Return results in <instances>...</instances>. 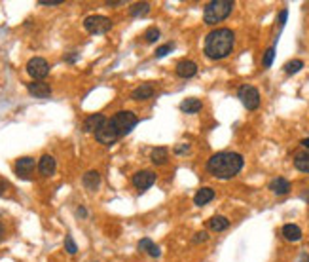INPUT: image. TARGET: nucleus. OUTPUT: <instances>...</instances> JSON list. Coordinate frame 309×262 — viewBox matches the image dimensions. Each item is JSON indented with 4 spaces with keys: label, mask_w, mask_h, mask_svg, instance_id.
<instances>
[{
    "label": "nucleus",
    "mask_w": 309,
    "mask_h": 262,
    "mask_svg": "<svg viewBox=\"0 0 309 262\" xmlns=\"http://www.w3.org/2000/svg\"><path fill=\"white\" fill-rule=\"evenodd\" d=\"M139 249H141V251H144V253H148V255H150V257H154V259H157V257L161 255L159 247L155 245L152 239H148V237H144V239H141V241H139Z\"/></svg>",
    "instance_id": "obj_20"
},
{
    "label": "nucleus",
    "mask_w": 309,
    "mask_h": 262,
    "mask_svg": "<svg viewBox=\"0 0 309 262\" xmlns=\"http://www.w3.org/2000/svg\"><path fill=\"white\" fill-rule=\"evenodd\" d=\"M188 148H190V146H188V145H182V146H179V148H177L175 152H177V154H182V152H186Z\"/></svg>",
    "instance_id": "obj_36"
},
{
    "label": "nucleus",
    "mask_w": 309,
    "mask_h": 262,
    "mask_svg": "<svg viewBox=\"0 0 309 262\" xmlns=\"http://www.w3.org/2000/svg\"><path fill=\"white\" fill-rule=\"evenodd\" d=\"M196 73H197V65L194 61H190V59L179 61V65H177V74H179L180 78H192Z\"/></svg>",
    "instance_id": "obj_14"
},
{
    "label": "nucleus",
    "mask_w": 309,
    "mask_h": 262,
    "mask_svg": "<svg viewBox=\"0 0 309 262\" xmlns=\"http://www.w3.org/2000/svg\"><path fill=\"white\" fill-rule=\"evenodd\" d=\"M27 89L28 93L32 97H36V99H48L52 95V87L48 86L46 82H30L27 86Z\"/></svg>",
    "instance_id": "obj_11"
},
{
    "label": "nucleus",
    "mask_w": 309,
    "mask_h": 262,
    "mask_svg": "<svg viewBox=\"0 0 309 262\" xmlns=\"http://www.w3.org/2000/svg\"><path fill=\"white\" fill-rule=\"evenodd\" d=\"M203 108V103L196 99V97H190V99H184L180 103V110H182L184 114H197L199 110Z\"/></svg>",
    "instance_id": "obj_18"
},
{
    "label": "nucleus",
    "mask_w": 309,
    "mask_h": 262,
    "mask_svg": "<svg viewBox=\"0 0 309 262\" xmlns=\"http://www.w3.org/2000/svg\"><path fill=\"white\" fill-rule=\"evenodd\" d=\"M63 0H38V6H59Z\"/></svg>",
    "instance_id": "obj_31"
},
{
    "label": "nucleus",
    "mask_w": 309,
    "mask_h": 262,
    "mask_svg": "<svg viewBox=\"0 0 309 262\" xmlns=\"http://www.w3.org/2000/svg\"><path fill=\"white\" fill-rule=\"evenodd\" d=\"M212 198H214V190L209 188V186H203V188H199L196 192L194 204H196L197 207H203V205H207L209 202H212Z\"/></svg>",
    "instance_id": "obj_16"
},
{
    "label": "nucleus",
    "mask_w": 309,
    "mask_h": 262,
    "mask_svg": "<svg viewBox=\"0 0 309 262\" xmlns=\"http://www.w3.org/2000/svg\"><path fill=\"white\" fill-rule=\"evenodd\" d=\"M154 93H155V89L152 84H142V86H139L137 89H133L131 97H133L135 101H146V99L154 97Z\"/></svg>",
    "instance_id": "obj_15"
},
{
    "label": "nucleus",
    "mask_w": 309,
    "mask_h": 262,
    "mask_svg": "<svg viewBox=\"0 0 309 262\" xmlns=\"http://www.w3.org/2000/svg\"><path fill=\"white\" fill-rule=\"evenodd\" d=\"M4 236H6V228H4V226H2V224H0V241H2V239H4Z\"/></svg>",
    "instance_id": "obj_37"
},
{
    "label": "nucleus",
    "mask_w": 309,
    "mask_h": 262,
    "mask_svg": "<svg viewBox=\"0 0 309 262\" xmlns=\"http://www.w3.org/2000/svg\"><path fill=\"white\" fill-rule=\"evenodd\" d=\"M237 97L247 110H256L260 106V91L254 86H249V84L241 86L237 91Z\"/></svg>",
    "instance_id": "obj_5"
},
{
    "label": "nucleus",
    "mask_w": 309,
    "mask_h": 262,
    "mask_svg": "<svg viewBox=\"0 0 309 262\" xmlns=\"http://www.w3.org/2000/svg\"><path fill=\"white\" fill-rule=\"evenodd\" d=\"M286 17H288V10H283L281 14H279V27H284V23H286Z\"/></svg>",
    "instance_id": "obj_33"
},
{
    "label": "nucleus",
    "mask_w": 309,
    "mask_h": 262,
    "mask_svg": "<svg viewBox=\"0 0 309 262\" xmlns=\"http://www.w3.org/2000/svg\"><path fill=\"white\" fill-rule=\"evenodd\" d=\"M243 156L237 152H218L207 161V169L216 179H232L243 169Z\"/></svg>",
    "instance_id": "obj_1"
},
{
    "label": "nucleus",
    "mask_w": 309,
    "mask_h": 262,
    "mask_svg": "<svg viewBox=\"0 0 309 262\" xmlns=\"http://www.w3.org/2000/svg\"><path fill=\"white\" fill-rule=\"evenodd\" d=\"M207 239H209V234H207V232H199L196 237H194V243H201V241H207Z\"/></svg>",
    "instance_id": "obj_32"
},
{
    "label": "nucleus",
    "mask_w": 309,
    "mask_h": 262,
    "mask_svg": "<svg viewBox=\"0 0 309 262\" xmlns=\"http://www.w3.org/2000/svg\"><path fill=\"white\" fill-rule=\"evenodd\" d=\"M269 188H271L273 194H277V196H284V194L290 192V183H288L286 179H283V177H277V179H273V181L269 183Z\"/></svg>",
    "instance_id": "obj_17"
},
{
    "label": "nucleus",
    "mask_w": 309,
    "mask_h": 262,
    "mask_svg": "<svg viewBox=\"0 0 309 262\" xmlns=\"http://www.w3.org/2000/svg\"><path fill=\"white\" fill-rule=\"evenodd\" d=\"M131 17H144V15L150 12V4L148 2H137L131 6Z\"/></svg>",
    "instance_id": "obj_25"
},
{
    "label": "nucleus",
    "mask_w": 309,
    "mask_h": 262,
    "mask_svg": "<svg viewBox=\"0 0 309 262\" xmlns=\"http://www.w3.org/2000/svg\"><path fill=\"white\" fill-rule=\"evenodd\" d=\"M84 27L91 34H104L112 29V21L104 15H89V17H85Z\"/></svg>",
    "instance_id": "obj_6"
},
{
    "label": "nucleus",
    "mask_w": 309,
    "mask_h": 262,
    "mask_svg": "<svg viewBox=\"0 0 309 262\" xmlns=\"http://www.w3.org/2000/svg\"><path fill=\"white\" fill-rule=\"evenodd\" d=\"M294 165L298 171L309 173V150L308 152H298L294 156Z\"/></svg>",
    "instance_id": "obj_22"
},
{
    "label": "nucleus",
    "mask_w": 309,
    "mask_h": 262,
    "mask_svg": "<svg viewBox=\"0 0 309 262\" xmlns=\"http://www.w3.org/2000/svg\"><path fill=\"white\" fill-rule=\"evenodd\" d=\"M302 262H309V257H308V255H304V257H302Z\"/></svg>",
    "instance_id": "obj_40"
},
{
    "label": "nucleus",
    "mask_w": 309,
    "mask_h": 262,
    "mask_svg": "<svg viewBox=\"0 0 309 262\" xmlns=\"http://www.w3.org/2000/svg\"><path fill=\"white\" fill-rule=\"evenodd\" d=\"M78 215H82V217H84V215H87V211H85V209H82V207H80V209H78Z\"/></svg>",
    "instance_id": "obj_39"
},
{
    "label": "nucleus",
    "mask_w": 309,
    "mask_h": 262,
    "mask_svg": "<svg viewBox=\"0 0 309 262\" xmlns=\"http://www.w3.org/2000/svg\"><path fill=\"white\" fill-rule=\"evenodd\" d=\"M302 67H304V61H300V59H292V61H288V63L284 65V73L296 74L298 71H302Z\"/></svg>",
    "instance_id": "obj_26"
},
{
    "label": "nucleus",
    "mask_w": 309,
    "mask_h": 262,
    "mask_svg": "<svg viewBox=\"0 0 309 262\" xmlns=\"http://www.w3.org/2000/svg\"><path fill=\"white\" fill-rule=\"evenodd\" d=\"M6 188H8V183H6V181H0V196L6 192Z\"/></svg>",
    "instance_id": "obj_35"
},
{
    "label": "nucleus",
    "mask_w": 309,
    "mask_h": 262,
    "mask_svg": "<svg viewBox=\"0 0 309 262\" xmlns=\"http://www.w3.org/2000/svg\"><path fill=\"white\" fill-rule=\"evenodd\" d=\"M232 10H233V0H212L205 6L203 21L207 25H218L232 14Z\"/></svg>",
    "instance_id": "obj_3"
},
{
    "label": "nucleus",
    "mask_w": 309,
    "mask_h": 262,
    "mask_svg": "<svg viewBox=\"0 0 309 262\" xmlns=\"http://www.w3.org/2000/svg\"><path fill=\"white\" fill-rule=\"evenodd\" d=\"M273 59H275V48H267L266 53H264V59H262V65L269 69L273 65Z\"/></svg>",
    "instance_id": "obj_27"
},
{
    "label": "nucleus",
    "mask_w": 309,
    "mask_h": 262,
    "mask_svg": "<svg viewBox=\"0 0 309 262\" xmlns=\"http://www.w3.org/2000/svg\"><path fill=\"white\" fill-rule=\"evenodd\" d=\"M154 183H155V173L150 171V169H142V171L133 175V184H135V188L141 190V192L148 190Z\"/></svg>",
    "instance_id": "obj_8"
},
{
    "label": "nucleus",
    "mask_w": 309,
    "mask_h": 262,
    "mask_svg": "<svg viewBox=\"0 0 309 262\" xmlns=\"http://www.w3.org/2000/svg\"><path fill=\"white\" fill-rule=\"evenodd\" d=\"M230 226V220L226 217H220V215H216V217H212L209 220V228H211L212 232H222Z\"/></svg>",
    "instance_id": "obj_23"
},
{
    "label": "nucleus",
    "mask_w": 309,
    "mask_h": 262,
    "mask_svg": "<svg viewBox=\"0 0 309 262\" xmlns=\"http://www.w3.org/2000/svg\"><path fill=\"white\" fill-rule=\"evenodd\" d=\"M104 124H106V118L103 116V114H91V116H87L84 120L82 130H84L85 133H95V131L101 130Z\"/></svg>",
    "instance_id": "obj_12"
},
{
    "label": "nucleus",
    "mask_w": 309,
    "mask_h": 262,
    "mask_svg": "<svg viewBox=\"0 0 309 262\" xmlns=\"http://www.w3.org/2000/svg\"><path fill=\"white\" fill-rule=\"evenodd\" d=\"M283 236H284L288 241H300V239H302V230H300V226H296V224H284V226H283Z\"/></svg>",
    "instance_id": "obj_21"
},
{
    "label": "nucleus",
    "mask_w": 309,
    "mask_h": 262,
    "mask_svg": "<svg viewBox=\"0 0 309 262\" xmlns=\"http://www.w3.org/2000/svg\"><path fill=\"white\" fill-rule=\"evenodd\" d=\"M120 4H124V2H122V0H116V2L108 0V2H106V6H110V8H116V6H120Z\"/></svg>",
    "instance_id": "obj_34"
},
{
    "label": "nucleus",
    "mask_w": 309,
    "mask_h": 262,
    "mask_svg": "<svg viewBox=\"0 0 309 262\" xmlns=\"http://www.w3.org/2000/svg\"><path fill=\"white\" fill-rule=\"evenodd\" d=\"M235 34L232 29H214L205 38V55L212 61L224 59L232 53Z\"/></svg>",
    "instance_id": "obj_2"
},
{
    "label": "nucleus",
    "mask_w": 309,
    "mask_h": 262,
    "mask_svg": "<svg viewBox=\"0 0 309 262\" xmlns=\"http://www.w3.org/2000/svg\"><path fill=\"white\" fill-rule=\"evenodd\" d=\"M108 124L112 126V130L116 131L118 137H124L139 124V118L135 116V112H131V110H120L108 120Z\"/></svg>",
    "instance_id": "obj_4"
},
{
    "label": "nucleus",
    "mask_w": 309,
    "mask_h": 262,
    "mask_svg": "<svg viewBox=\"0 0 309 262\" xmlns=\"http://www.w3.org/2000/svg\"><path fill=\"white\" fill-rule=\"evenodd\" d=\"M65 249H67V253H71V255H76L78 247H76V243H74L72 236H67V237H65Z\"/></svg>",
    "instance_id": "obj_30"
},
{
    "label": "nucleus",
    "mask_w": 309,
    "mask_h": 262,
    "mask_svg": "<svg viewBox=\"0 0 309 262\" xmlns=\"http://www.w3.org/2000/svg\"><path fill=\"white\" fill-rule=\"evenodd\" d=\"M159 36H161V34H159V29H157V27H150V29H146V32H144V40H146V42H155Z\"/></svg>",
    "instance_id": "obj_28"
},
{
    "label": "nucleus",
    "mask_w": 309,
    "mask_h": 262,
    "mask_svg": "<svg viewBox=\"0 0 309 262\" xmlns=\"http://www.w3.org/2000/svg\"><path fill=\"white\" fill-rule=\"evenodd\" d=\"M173 48H175V44L173 42H169V44H165V46H161V48H157V50H155V57L157 59L165 57V55H169V53L173 52Z\"/></svg>",
    "instance_id": "obj_29"
},
{
    "label": "nucleus",
    "mask_w": 309,
    "mask_h": 262,
    "mask_svg": "<svg viewBox=\"0 0 309 262\" xmlns=\"http://www.w3.org/2000/svg\"><path fill=\"white\" fill-rule=\"evenodd\" d=\"M34 165H36V161L32 160V158H19V160L15 161V175L19 177V179H30V173L34 171Z\"/></svg>",
    "instance_id": "obj_9"
},
{
    "label": "nucleus",
    "mask_w": 309,
    "mask_h": 262,
    "mask_svg": "<svg viewBox=\"0 0 309 262\" xmlns=\"http://www.w3.org/2000/svg\"><path fill=\"white\" fill-rule=\"evenodd\" d=\"M82 183H84V186L87 190H97L99 184H101V173L95 171V169H91V171H87V173L84 175Z\"/></svg>",
    "instance_id": "obj_19"
},
{
    "label": "nucleus",
    "mask_w": 309,
    "mask_h": 262,
    "mask_svg": "<svg viewBox=\"0 0 309 262\" xmlns=\"http://www.w3.org/2000/svg\"><path fill=\"white\" fill-rule=\"evenodd\" d=\"M27 73L28 76H32L34 80H42L50 74V63L44 57H32L28 59L27 63Z\"/></svg>",
    "instance_id": "obj_7"
},
{
    "label": "nucleus",
    "mask_w": 309,
    "mask_h": 262,
    "mask_svg": "<svg viewBox=\"0 0 309 262\" xmlns=\"http://www.w3.org/2000/svg\"><path fill=\"white\" fill-rule=\"evenodd\" d=\"M95 139H97L99 143H103V145L110 146V145H114L116 139H120V137L116 135V131L112 130V126H110L108 120H106V124H104L99 131H95Z\"/></svg>",
    "instance_id": "obj_10"
},
{
    "label": "nucleus",
    "mask_w": 309,
    "mask_h": 262,
    "mask_svg": "<svg viewBox=\"0 0 309 262\" xmlns=\"http://www.w3.org/2000/svg\"><path fill=\"white\" fill-rule=\"evenodd\" d=\"M55 167H57L55 158L50 156V154H44L42 158H40V161H38V171L44 177H52V175L55 173Z\"/></svg>",
    "instance_id": "obj_13"
},
{
    "label": "nucleus",
    "mask_w": 309,
    "mask_h": 262,
    "mask_svg": "<svg viewBox=\"0 0 309 262\" xmlns=\"http://www.w3.org/2000/svg\"><path fill=\"white\" fill-rule=\"evenodd\" d=\"M150 158H152V163H155V165H163V163H167V148H163V146L154 148L152 154H150Z\"/></svg>",
    "instance_id": "obj_24"
},
{
    "label": "nucleus",
    "mask_w": 309,
    "mask_h": 262,
    "mask_svg": "<svg viewBox=\"0 0 309 262\" xmlns=\"http://www.w3.org/2000/svg\"><path fill=\"white\" fill-rule=\"evenodd\" d=\"M302 146H306V148H309V137H308V139H302Z\"/></svg>",
    "instance_id": "obj_38"
}]
</instances>
